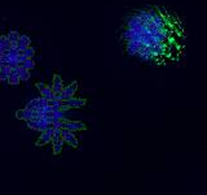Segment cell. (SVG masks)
Returning a JSON list of instances; mask_svg holds the SVG:
<instances>
[{"instance_id": "19", "label": "cell", "mask_w": 207, "mask_h": 195, "mask_svg": "<svg viewBox=\"0 0 207 195\" xmlns=\"http://www.w3.org/2000/svg\"><path fill=\"white\" fill-rule=\"evenodd\" d=\"M3 67H4V63H3V61H2V60H0V69H2V68H3Z\"/></svg>"}, {"instance_id": "17", "label": "cell", "mask_w": 207, "mask_h": 195, "mask_svg": "<svg viewBox=\"0 0 207 195\" xmlns=\"http://www.w3.org/2000/svg\"><path fill=\"white\" fill-rule=\"evenodd\" d=\"M8 78H9V75L4 72L3 68H2L0 69V81H3V82H8Z\"/></svg>"}, {"instance_id": "5", "label": "cell", "mask_w": 207, "mask_h": 195, "mask_svg": "<svg viewBox=\"0 0 207 195\" xmlns=\"http://www.w3.org/2000/svg\"><path fill=\"white\" fill-rule=\"evenodd\" d=\"M65 105H67L70 108H79V107H83L85 105L87 100L85 99H78V98H71L70 100H66V101H62Z\"/></svg>"}, {"instance_id": "6", "label": "cell", "mask_w": 207, "mask_h": 195, "mask_svg": "<svg viewBox=\"0 0 207 195\" xmlns=\"http://www.w3.org/2000/svg\"><path fill=\"white\" fill-rule=\"evenodd\" d=\"M52 139H53L52 134L48 132V130H45V132H42V135H40V138L38 139L36 144H38V146H44V144H47V143L52 142Z\"/></svg>"}, {"instance_id": "9", "label": "cell", "mask_w": 207, "mask_h": 195, "mask_svg": "<svg viewBox=\"0 0 207 195\" xmlns=\"http://www.w3.org/2000/svg\"><path fill=\"white\" fill-rule=\"evenodd\" d=\"M77 90H78V82H73V83H70L69 86H65V94L69 95V96H74L75 93H77Z\"/></svg>"}, {"instance_id": "13", "label": "cell", "mask_w": 207, "mask_h": 195, "mask_svg": "<svg viewBox=\"0 0 207 195\" xmlns=\"http://www.w3.org/2000/svg\"><path fill=\"white\" fill-rule=\"evenodd\" d=\"M18 67H24L27 70H31L35 68V61H34V59H27L25 63H18Z\"/></svg>"}, {"instance_id": "7", "label": "cell", "mask_w": 207, "mask_h": 195, "mask_svg": "<svg viewBox=\"0 0 207 195\" xmlns=\"http://www.w3.org/2000/svg\"><path fill=\"white\" fill-rule=\"evenodd\" d=\"M64 140H65V143H69L70 146H73V147H75V148L78 147V139L74 135L73 132H69V133L65 134L64 135Z\"/></svg>"}, {"instance_id": "15", "label": "cell", "mask_w": 207, "mask_h": 195, "mask_svg": "<svg viewBox=\"0 0 207 195\" xmlns=\"http://www.w3.org/2000/svg\"><path fill=\"white\" fill-rule=\"evenodd\" d=\"M24 55L27 57V59H34V55H35V50L32 48L31 46H29L26 48V50L24 51Z\"/></svg>"}, {"instance_id": "4", "label": "cell", "mask_w": 207, "mask_h": 195, "mask_svg": "<svg viewBox=\"0 0 207 195\" xmlns=\"http://www.w3.org/2000/svg\"><path fill=\"white\" fill-rule=\"evenodd\" d=\"M65 89V85L62 82V78L60 77V75H54L53 77V83H52V90L54 94H58V93H62Z\"/></svg>"}, {"instance_id": "1", "label": "cell", "mask_w": 207, "mask_h": 195, "mask_svg": "<svg viewBox=\"0 0 207 195\" xmlns=\"http://www.w3.org/2000/svg\"><path fill=\"white\" fill-rule=\"evenodd\" d=\"M122 40L128 55L154 65L181 61L187 32L181 20L161 7L143 8L124 21Z\"/></svg>"}, {"instance_id": "12", "label": "cell", "mask_w": 207, "mask_h": 195, "mask_svg": "<svg viewBox=\"0 0 207 195\" xmlns=\"http://www.w3.org/2000/svg\"><path fill=\"white\" fill-rule=\"evenodd\" d=\"M20 78L22 82H26V81H29L30 78V70H27L26 68L24 67H20Z\"/></svg>"}, {"instance_id": "18", "label": "cell", "mask_w": 207, "mask_h": 195, "mask_svg": "<svg viewBox=\"0 0 207 195\" xmlns=\"http://www.w3.org/2000/svg\"><path fill=\"white\" fill-rule=\"evenodd\" d=\"M4 55V50H3V48L2 47H0V57H2Z\"/></svg>"}, {"instance_id": "2", "label": "cell", "mask_w": 207, "mask_h": 195, "mask_svg": "<svg viewBox=\"0 0 207 195\" xmlns=\"http://www.w3.org/2000/svg\"><path fill=\"white\" fill-rule=\"evenodd\" d=\"M36 87H38V90L40 91V94H42V96L44 98V99H47V100H52V99H54V98H56V94L53 93L52 87L47 86L45 83L39 82V83H36Z\"/></svg>"}, {"instance_id": "3", "label": "cell", "mask_w": 207, "mask_h": 195, "mask_svg": "<svg viewBox=\"0 0 207 195\" xmlns=\"http://www.w3.org/2000/svg\"><path fill=\"white\" fill-rule=\"evenodd\" d=\"M62 128L69 129L70 132H73V133H74V132H78V130H84V129H87L83 122H80V121H69V120L64 122Z\"/></svg>"}, {"instance_id": "11", "label": "cell", "mask_w": 207, "mask_h": 195, "mask_svg": "<svg viewBox=\"0 0 207 195\" xmlns=\"http://www.w3.org/2000/svg\"><path fill=\"white\" fill-rule=\"evenodd\" d=\"M0 47H2L4 51L5 50L10 51V40L8 39L7 35H2V36H0Z\"/></svg>"}, {"instance_id": "8", "label": "cell", "mask_w": 207, "mask_h": 195, "mask_svg": "<svg viewBox=\"0 0 207 195\" xmlns=\"http://www.w3.org/2000/svg\"><path fill=\"white\" fill-rule=\"evenodd\" d=\"M64 143H65L64 139H54V140H52V144H53V154H54V155H58V154L62 151Z\"/></svg>"}, {"instance_id": "16", "label": "cell", "mask_w": 207, "mask_h": 195, "mask_svg": "<svg viewBox=\"0 0 207 195\" xmlns=\"http://www.w3.org/2000/svg\"><path fill=\"white\" fill-rule=\"evenodd\" d=\"M21 82V78H20V75H9V78H8V83L9 85H13V86H16V85H18Z\"/></svg>"}, {"instance_id": "10", "label": "cell", "mask_w": 207, "mask_h": 195, "mask_svg": "<svg viewBox=\"0 0 207 195\" xmlns=\"http://www.w3.org/2000/svg\"><path fill=\"white\" fill-rule=\"evenodd\" d=\"M39 107H40V99H39V98L30 100L26 104V108H27V109H30V111H36V109H39Z\"/></svg>"}, {"instance_id": "14", "label": "cell", "mask_w": 207, "mask_h": 195, "mask_svg": "<svg viewBox=\"0 0 207 195\" xmlns=\"http://www.w3.org/2000/svg\"><path fill=\"white\" fill-rule=\"evenodd\" d=\"M7 36H8V39H9L10 42H18L21 35L18 34V31H10Z\"/></svg>"}]
</instances>
